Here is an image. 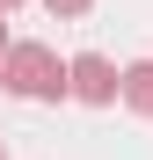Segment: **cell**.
<instances>
[{"instance_id": "cell-1", "label": "cell", "mask_w": 153, "mask_h": 160, "mask_svg": "<svg viewBox=\"0 0 153 160\" xmlns=\"http://www.w3.org/2000/svg\"><path fill=\"white\" fill-rule=\"evenodd\" d=\"M0 88L22 95V102H59V95H66V58H59L51 44H8Z\"/></svg>"}, {"instance_id": "cell-2", "label": "cell", "mask_w": 153, "mask_h": 160, "mask_svg": "<svg viewBox=\"0 0 153 160\" xmlns=\"http://www.w3.org/2000/svg\"><path fill=\"white\" fill-rule=\"evenodd\" d=\"M66 95H73V102H88V109H110V102H117V66L102 58V51L66 58Z\"/></svg>"}, {"instance_id": "cell-3", "label": "cell", "mask_w": 153, "mask_h": 160, "mask_svg": "<svg viewBox=\"0 0 153 160\" xmlns=\"http://www.w3.org/2000/svg\"><path fill=\"white\" fill-rule=\"evenodd\" d=\"M117 102L131 117H153V58H131V66H117Z\"/></svg>"}, {"instance_id": "cell-4", "label": "cell", "mask_w": 153, "mask_h": 160, "mask_svg": "<svg viewBox=\"0 0 153 160\" xmlns=\"http://www.w3.org/2000/svg\"><path fill=\"white\" fill-rule=\"evenodd\" d=\"M44 8L59 15V22H73V15H88V8H95V0H44Z\"/></svg>"}, {"instance_id": "cell-5", "label": "cell", "mask_w": 153, "mask_h": 160, "mask_svg": "<svg viewBox=\"0 0 153 160\" xmlns=\"http://www.w3.org/2000/svg\"><path fill=\"white\" fill-rule=\"evenodd\" d=\"M8 44H15V37H8V15H0V58H8Z\"/></svg>"}, {"instance_id": "cell-6", "label": "cell", "mask_w": 153, "mask_h": 160, "mask_svg": "<svg viewBox=\"0 0 153 160\" xmlns=\"http://www.w3.org/2000/svg\"><path fill=\"white\" fill-rule=\"evenodd\" d=\"M15 8H29V0H0V15H15Z\"/></svg>"}, {"instance_id": "cell-7", "label": "cell", "mask_w": 153, "mask_h": 160, "mask_svg": "<svg viewBox=\"0 0 153 160\" xmlns=\"http://www.w3.org/2000/svg\"><path fill=\"white\" fill-rule=\"evenodd\" d=\"M0 160H8V138H0Z\"/></svg>"}]
</instances>
